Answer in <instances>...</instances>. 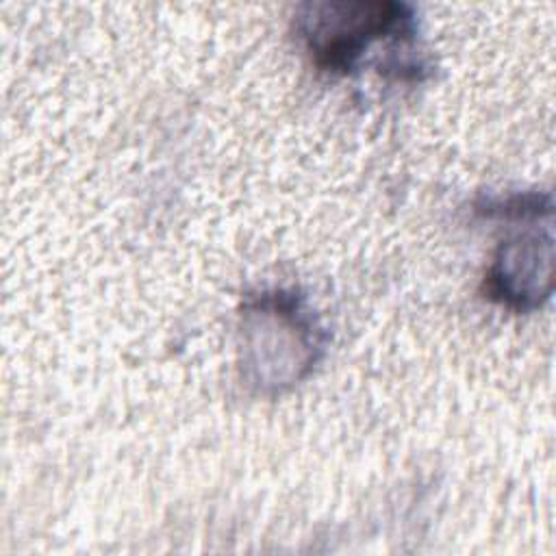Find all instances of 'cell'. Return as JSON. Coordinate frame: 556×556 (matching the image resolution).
<instances>
[{"instance_id": "obj_1", "label": "cell", "mask_w": 556, "mask_h": 556, "mask_svg": "<svg viewBox=\"0 0 556 556\" xmlns=\"http://www.w3.org/2000/svg\"><path fill=\"white\" fill-rule=\"evenodd\" d=\"M402 9L391 2L319 4L308 17L311 50L321 65L345 67L369 39L402 20Z\"/></svg>"}]
</instances>
